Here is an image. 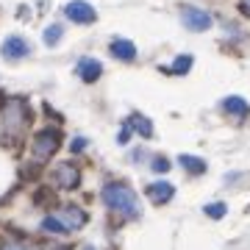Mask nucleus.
Here are the masks:
<instances>
[{
	"mask_svg": "<svg viewBox=\"0 0 250 250\" xmlns=\"http://www.w3.org/2000/svg\"><path fill=\"white\" fill-rule=\"evenodd\" d=\"M103 203H106L111 211L128 217V220H136V217L142 214L139 197L134 195V189L128 187V184H120V181H111V184L103 187Z\"/></svg>",
	"mask_w": 250,
	"mask_h": 250,
	"instance_id": "obj_1",
	"label": "nucleus"
},
{
	"mask_svg": "<svg viewBox=\"0 0 250 250\" xmlns=\"http://www.w3.org/2000/svg\"><path fill=\"white\" fill-rule=\"evenodd\" d=\"M28 106L22 98H9L3 106H0V131L6 139H20L22 131L28 128Z\"/></svg>",
	"mask_w": 250,
	"mask_h": 250,
	"instance_id": "obj_2",
	"label": "nucleus"
},
{
	"mask_svg": "<svg viewBox=\"0 0 250 250\" xmlns=\"http://www.w3.org/2000/svg\"><path fill=\"white\" fill-rule=\"evenodd\" d=\"M59 145H62V131H56V128H45V131H39L34 136V145H31V153H34L36 161H47L59 150Z\"/></svg>",
	"mask_w": 250,
	"mask_h": 250,
	"instance_id": "obj_3",
	"label": "nucleus"
},
{
	"mask_svg": "<svg viewBox=\"0 0 250 250\" xmlns=\"http://www.w3.org/2000/svg\"><path fill=\"white\" fill-rule=\"evenodd\" d=\"M181 20H184V28H189V31H195V34H200V31H208L211 28V14L203 9H195V6H184L181 9Z\"/></svg>",
	"mask_w": 250,
	"mask_h": 250,
	"instance_id": "obj_4",
	"label": "nucleus"
},
{
	"mask_svg": "<svg viewBox=\"0 0 250 250\" xmlns=\"http://www.w3.org/2000/svg\"><path fill=\"white\" fill-rule=\"evenodd\" d=\"M50 178H53V184L59 189H75L81 184V170L75 167V164H70V161H64V164L53 167Z\"/></svg>",
	"mask_w": 250,
	"mask_h": 250,
	"instance_id": "obj_5",
	"label": "nucleus"
},
{
	"mask_svg": "<svg viewBox=\"0 0 250 250\" xmlns=\"http://www.w3.org/2000/svg\"><path fill=\"white\" fill-rule=\"evenodd\" d=\"M64 14H67L72 22H78V25H92V22L98 20V11L92 9L86 0H72V3H67Z\"/></svg>",
	"mask_w": 250,
	"mask_h": 250,
	"instance_id": "obj_6",
	"label": "nucleus"
},
{
	"mask_svg": "<svg viewBox=\"0 0 250 250\" xmlns=\"http://www.w3.org/2000/svg\"><path fill=\"white\" fill-rule=\"evenodd\" d=\"M53 217H59V220H62L67 231H78V228H83V225H86V211H83V208H78V206H62Z\"/></svg>",
	"mask_w": 250,
	"mask_h": 250,
	"instance_id": "obj_7",
	"label": "nucleus"
},
{
	"mask_svg": "<svg viewBox=\"0 0 250 250\" xmlns=\"http://www.w3.org/2000/svg\"><path fill=\"white\" fill-rule=\"evenodd\" d=\"M0 53H3V59H9V62H17V59H25L31 53V47H28V42L22 36H9L3 42V47H0Z\"/></svg>",
	"mask_w": 250,
	"mask_h": 250,
	"instance_id": "obj_8",
	"label": "nucleus"
},
{
	"mask_svg": "<svg viewBox=\"0 0 250 250\" xmlns=\"http://www.w3.org/2000/svg\"><path fill=\"white\" fill-rule=\"evenodd\" d=\"M78 75L83 83H95V81L103 75V64L98 62V59H89V56H83L78 62Z\"/></svg>",
	"mask_w": 250,
	"mask_h": 250,
	"instance_id": "obj_9",
	"label": "nucleus"
},
{
	"mask_svg": "<svg viewBox=\"0 0 250 250\" xmlns=\"http://www.w3.org/2000/svg\"><path fill=\"white\" fill-rule=\"evenodd\" d=\"M172 195H175V187L167 184V181H156L147 187V197H150L153 203H170Z\"/></svg>",
	"mask_w": 250,
	"mask_h": 250,
	"instance_id": "obj_10",
	"label": "nucleus"
},
{
	"mask_svg": "<svg viewBox=\"0 0 250 250\" xmlns=\"http://www.w3.org/2000/svg\"><path fill=\"white\" fill-rule=\"evenodd\" d=\"M108 50H111V56L120 59V62H134L136 59V45L128 42V39H114V42L108 45Z\"/></svg>",
	"mask_w": 250,
	"mask_h": 250,
	"instance_id": "obj_11",
	"label": "nucleus"
},
{
	"mask_svg": "<svg viewBox=\"0 0 250 250\" xmlns=\"http://www.w3.org/2000/svg\"><path fill=\"white\" fill-rule=\"evenodd\" d=\"M223 108H225V111H228L231 117H236V120H242V117H248V114H250L248 100L236 98V95H231V98H225V100H223Z\"/></svg>",
	"mask_w": 250,
	"mask_h": 250,
	"instance_id": "obj_12",
	"label": "nucleus"
},
{
	"mask_svg": "<svg viewBox=\"0 0 250 250\" xmlns=\"http://www.w3.org/2000/svg\"><path fill=\"white\" fill-rule=\"evenodd\" d=\"M128 125H131V128H134L139 136H145V139H150V136H153V123L147 120V117H142L139 111L128 117Z\"/></svg>",
	"mask_w": 250,
	"mask_h": 250,
	"instance_id": "obj_13",
	"label": "nucleus"
},
{
	"mask_svg": "<svg viewBox=\"0 0 250 250\" xmlns=\"http://www.w3.org/2000/svg\"><path fill=\"white\" fill-rule=\"evenodd\" d=\"M178 164L189 172V175H203V172H206V161L197 159V156H189V153L178 156Z\"/></svg>",
	"mask_w": 250,
	"mask_h": 250,
	"instance_id": "obj_14",
	"label": "nucleus"
},
{
	"mask_svg": "<svg viewBox=\"0 0 250 250\" xmlns=\"http://www.w3.org/2000/svg\"><path fill=\"white\" fill-rule=\"evenodd\" d=\"M189 67H192V56H178V59L172 62L170 72H172V75H187Z\"/></svg>",
	"mask_w": 250,
	"mask_h": 250,
	"instance_id": "obj_15",
	"label": "nucleus"
},
{
	"mask_svg": "<svg viewBox=\"0 0 250 250\" xmlns=\"http://www.w3.org/2000/svg\"><path fill=\"white\" fill-rule=\"evenodd\" d=\"M42 231H50V233H67V228H64V223L59 220V217H45L42 220Z\"/></svg>",
	"mask_w": 250,
	"mask_h": 250,
	"instance_id": "obj_16",
	"label": "nucleus"
},
{
	"mask_svg": "<svg viewBox=\"0 0 250 250\" xmlns=\"http://www.w3.org/2000/svg\"><path fill=\"white\" fill-rule=\"evenodd\" d=\"M203 211H206V217H211V220H220V217H225L228 206H225V203H208Z\"/></svg>",
	"mask_w": 250,
	"mask_h": 250,
	"instance_id": "obj_17",
	"label": "nucleus"
},
{
	"mask_svg": "<svg viewBox=\"0 0 250 250\" xmlns=\"http://www.w3.org/2000/svg\"><path fill=\"white\" fill-rule=\"evenodd\" d=\"M62 34H64L62 25H50V28L45 31V45H56V42L62 39Z\"/></svg>",
	"mask_w": 250,
	"mask_h": 250,
	"instance_id": "obj_18",
	"label": "nucleus"
},
{
	"mask_svg": "<svg viewBox=\"0 0 250 250\" xmlns=\"http://www.w3.org/2000/svg\"><path fill=\"white\" fill-rule=\"evenodd\" d=\"M0 250H36L34 245H28V242H6Z\"/></svg>",
	"mask_w": 250,
	"mask_h": 250,
	"instance_id": "obj_19",
	"label": "nucleus"
},
{
	"mask_svg": "<svg viewBox=\"0 0 250 250\" xmlns=\"http://www.w3.org/2000/svg\"><path fill=\"white\" fill-rule=\"evenodd\" d=\"M153 170L156 172H167L170 170V161L164 159V156H156V159H153Z\"/></svg>",
	"mask_w": 250,
	"mask_h": 250,
	"instance_id": "obj_20",
	"label": "nucleus"
},
{
	"mask_svg": "<svg viewBox=\"0 0 250 250\" xmlns=\"http://www.w3.org/2000/svg\"><path fill=\"white\" fill-rule=\"evenodd\" d=\"M83 147H86V139H83V136H78V139H72V145H70V150H72V153H81Z\"/></svg>",
	"mask_w": 250,
	"mask_h": 250,
	"instance_id": "obj_21",
	"label": "nucleus"
},
{
	"mask_svg": "<svg viewBox=\"0 0 250 250\" xmlns=\"http://www.w3.org/2000/svg\"><path fill=\"white\" fill-rule=\"evenodd\" d=\"M128 139H131V125H123V131H120V136H117V142L125 145Z\"/></svg>",
	"mask_w": 250,
	"mask_h": 250,
	"instance_id": "obj_22",
	"label": "nucleus"
},
{
	"mask_svg": "<svg viewBox=\"0 0 250 250\" xmlns=\"http://www.w3.org/2000/svg\"><path fill=\"white\" fill-rule=\"evenodd\" d=\"M239 11L245 17H250V0H239Z\"/></svg>",
	"mask_w": 250,
	"mask_h": 250,
	"instance_id": "obj_23",
	"label": "nucleus"
}]
</instances>
